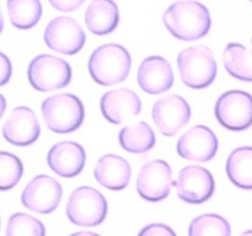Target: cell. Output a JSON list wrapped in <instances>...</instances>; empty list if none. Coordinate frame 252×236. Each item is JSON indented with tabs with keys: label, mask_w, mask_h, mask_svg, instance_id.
<instances>
[{
	"label": "cell",
	"mask_w": 252,
	"mask_h": 236,
	"mask_svg": "<svg viewBox=\"0 0 252 236\" xmlns=\"http://www.w3.org/2000/svg\"><path fill=\"white\" fill-rule=\"evenodd\" d=\"M224 68L242 82H252V54L242 43H228L223 50Z\"/></svg>",
	"instance_id": "7402d4cb"
},
{
	"label": "cell",
	"mask_w": 252,
	"mask_h": 236,
	"mask_svg": "<svg viewBox=\"0 0 252 236\" xmlns=\"http://www.w3.org/2000/svg\"><path fill=\"white\" fill-rule=\"evenodd\" d=\"M176 148L177 153L185 160L209 161L216 156L218 139L209 127L197 125L179 138Z\"/></svg>",
	"instance_id": "4fadbf2b"
},
{
	"label": "cell",
	"mask_w": 252,
	"mask_h": 236,
	"mask_svg": "<svg viewBox=\"0 0 252 236\" xmlns=\"http://www.w3.org/2000/svg\"><path fill=\"white\" fill-rule=\"evenodd\" d=\"M188 236H231V227L223 216L204 214L190 222Z\"/></svg>",
	"instance_id": "cb8c5ba5"
},
{
	"label": "cell",
	"mask_w": 252,
	"mask_h": 236,
	"mask_svg": "<svg viewBox=\"0 0 252 236\" xmlns=\"http://www.w3.org/2000/svg\"><path fill=\"white\" fill-rule=\"evenodd\" d=\"M70 236H100L97 234H94V232H87V231H83V232H76V234H72Z\"/></svg>",
	"instance_id": "f546056e"
},
{
	"label": "cell",
	"mask_w": 252,
	"mask_h": 236,
	"mask_svg": "<svg viewBox=\"0 0 252 236\" xmlns=\"http://www.w3.org/2000/svg\"><path fill=\"white\" fill-rule=\"evenodd\" d=\"M43 39L51 50L74 55L84 46L86 33L76 20L71 17H55L45 29Z\"/></svg>",
	"instance_id": "ba28073f"
},
{
	"label": "cell",
	"mask_w": 252,
	"mask_h": 236,
	"mask_svg": "<svg viewBox=\"0 0 252 236\" xmlns=\"http://www.w3.org/2000/svg\"><path fill=\"white\" fill-rule=\"evenodd\" d=\"M137 79L138 84L146 93H164L173 84L172 67L163 57L153 55L142 60Z\"/></svg>",
	"instance_id": "2e32d148"
},
{
	"label": "cell",
	"mask_w": 252,
	"mask_h": 236,
	"mask_svg": "<svg viewBox=\"0 0 252 236\" xmlns=\"http://www.w3.org/2000/svg\"><path fill=\"white\" fill-rule=\"evenodd\" d=\"M1 57V86H4L5 83L8 82V79L11 78L12 75V67H11V63H9V59L8 57L4 53L0 54Z\"/></svg>",
	"instance_id": "f1b7e54d"
},
{
	"label": "cell",
	"mask_w": 252,
	"mask_h": 236,
	"mask_svg": "<svg viewBox=\"0 0 252 236\" xmlns=\"http://www.w3.org/2000/svg\"><path fill=\"white\" fill-rule=\"evenodd\" d=\"M228 178L238 188L252 189V147H238L232 151L226 161Z\"/></svg>",
	"instance_id": "ffe728a7"
},
{
	"label": "cell",
	"mask_w": 252,
	"mask_h": 236,
	"mask_svg": "<svg viewBox=\"0 0 252 236\" xmlns=\"http://www.w3.org/2000/svg\"><path fill=\"white\" fill-rule=\"evenodd\" d=\"M214 114L226 129L234 131L248 129L252 126V96L244 90H227L217 100Z\"/></svg>",
	"instance_id": "52a82bcc"
},
{
	"label": "cell",
	"mask_w": 252,
	"mask_h": 236,
	"mask_svg": "<svg viewBox=\"0 0 252 236\" xmlns=\"http://www.w3.org/2000/svg\"><path fill=\"white\" fill-rule=\"evenodd\" d=\"M131 70V57L118 43H106L97 47L88 60L91 78L100 86H113L124 82Z\"/></svg>",
	"instance_id": "7a4b0ae2"
},
{
	"label": "cell",
	"mask_w": 252,
	"mask_h": 236,
	"mask_svg": "<svg viewBox=\"0 0 252 236\" xmlns=\"http://www.w3.org/2000/svg\"><path fill=\"white\" fill-rule=\"evenodd\" d=\"M8 16L13 27L31 29L42 16V4L38 0H8Z\"/></svg>",
	"instance_id": "603a6c76"
},
{
	"label": "cell",
	"mask_w": 252,
	"mask_h": 236,
	"mask_svg": "<svg viewBox=\"0 0 252 236\" xmlns=\"http://www.w3.org/2000/svg\"><path fill=\"white\" fill-rule=\"evenodd\" d=\"M45 226L25 212H16L9 218L5 236H45Z\"/></svg>",
	"instance_id": "d4e9b609"
},
{
	"label": "cell",
	"mask_w": 252,
	"mask_h": 236,
	"mask_svg": "<svg viewBox=\"0 0 252 236\" xmlns=\"http://www.w3.org/2000/svg\"><path fill=\"white\" fill-rule=\"evenodd\" d=\"M62 193V186L55 178L47 175H38L25 186L21 193V202L32 211L50 214L58 207Z\"/></svg>",
	"instance_id": "30bf717a"
},
{
	"label": "cell",
	"mask_w": 252,
	"mask_h": 236,
	"mask_svg": "<svg viewBox=\"0 0 252 236\" xmlns=\"http://www.w3.org/2000/svg\"><path fill=\"white\" fill-rule=\"evenodd\" d=\"M24 167L19 157L11 152L0 153V188L1 190L13 189L23 176Z\"/></svg>",
	"instance_id": "484cf974"
},
{
	"label": "cell",
	"mask_w": 252,
	"mask_h": 236,
	"mask_svg": "<svg viewBox=\"0 0 252 236\" xmlns=\"http://www.w3.org/2000/svg\"><path fill=\"white\" fill-rule=\"evenodd\" d=\"M177 68L187 87L201 89L214 82L217 62L213 51L206 46L187 47L177 57Z\"/></svg>",
	"instance_id": "277c9868"
},
{
	"label": "cell",
	"mask_w": 252,
	"mask_h": 236,
	"mask_svg": "<svg viewBox=\"0 0 252 236\" xmlns=\"http://www.w3.org/2000/svg\"><path fill=\"white\" fill-rule=\"evenodd\" d=\"M163 23L169 33L181 41L202 38L212 27L208 8L198 1L173 3L165 9Z\"/></svg>",
	"instance_id": "6da1fadb"
},
{
	"label": "cell",
	"mask_w": 252,
	"mask_h": 236,
	"mask_svg": "<svg viewBox=\"0 0 252 236\" xmlns=\"http://www.w3.org/2000/svg\"><path fill=\"white\" fill-rule=\"evenodd\" d=\"M138 236H176V234L167 224L153 223L142 228Z\"/></svg>",
	"instance_id": "4316f807"
},
{
	"label": "cell",
	"mask_w": 252,
	"mask_h": 236,
	"mask_svg": "<svg viewBox=\"0 0 252 236\" xmlns=\"http://www.w3.org/2000/svg\"><path fill=\"white\" fill-rule=\"evenodd\" d=\"M177 197L188 204H202L214 193V178L206 168L188 165L181 169L177 177Z\"/></svg>",
	"instance_id": "7c38bea8"
},
{
	"label": "cell",
	"mask_w": 252,
	"mask_h": 236,
	"mask_svg": "<svg viewBox=\"0 0 252 236\" xmlns=\"http://www.w3.org/2000/svg\"><path fill=\"white\" fill-rule=\"evenodd\" d=\"M240 236H252V230H247V231H244Z\"/></svg>",
	"instance_id": "4dcf8cb0"
},
{
	"label": "cell",
	"mask_w": 252,
	"mask_h": 236,
	"mask_svg": "<svg viewBox=\"0 0 252 236\" xmlns=\"http://www.w3.org/2000/svg\"><path fill=\"white\" fill-rule=\"evenodd\" d=\"M94 178L98 184L110 190L125 189L131 178V167L117 155H104L97 160L94 169Z\"/></svg>",
	"instance_id": "ac0fdd59"
},
{
	"label": "cell",
	"mask_w": 252,
	"mask_h": 236,
	"mask_svg": "<svg viewBox=\"0 0 252 236\" xmlns=\"http://www.w3.org/2000/svg\"><path fill=\"white\" fill-rule=\"evenodd\" d=\"M153 119L164 137H173L190 119V108L185 98L169 94L154 104Z\"/></svg>",
	"instance_id": "8fae6325"
},
{
	"label": "cell",
	"mask_w": 252,
	"mask_h": 236,
	"mask_svg": "<svg viewBox=\"0 0 252 236\" xmlns=\"http://www.w3.org/2000/svg\"><path fill=\"white\" fill-rule=\"evenodd\" d=\"M66 212L74 224L83 227H94L105 220L108 204L105 197L97 189L80 186L71 193Z\"/></svg>",
	"instance_id": "5b68a950"
},
{
	"label": "cell",
	"mask_w": 252,
	"mask_h": 236,
	"mask_svg": "<svg viewBox=\"0 0 252 236\" xmlns=\"http://www.w3.org/2000/svg\"><path fill=\"white\" fill-rule=\"evenodd\" d=\"M118 20V8L110 0H94L86 11V25L94 34H109L117 28Z\"/></svg>",
	"instance_id": "d6986e66"
},
{
	"label": "cell",
	"mask_w": 252,
	"mask_h": 236,
	"mask_svg": "<svg viewBox=\"0 0 252 236\" xmlns=\"http://www.w3.org/2000/svg\"><path fill=\"white\" fill-rule=\"evenodd\" d=\"M120 145L131 153H146L155 146V134L147 122H137L126 126L118 134Z\"/></svg>",
	"instance_id": "44dd1931"
},
{
	"label": "cell",
	"mask_w": 252,
	"mask_h": 236,
	"mask_svg": "<svg viewBox=\"0 0 252 236\" xmlns=\"http://www.w3.org/2000/svg\"><path fill=\"white\" fill-rule=\"evenodd\" d=\"M172 169L164 160L143 164L137 178V192L143 200L158 202L168 197L172 188Z\"/></svg>",
	"instance_id": "9c48e42d"
},
{
	"label": "cell",
	"mask_w": 252,
	"mask_h": 236,
	"mask_svg": "<svg viewBox=\"0 0 252 236\" xmlns=\"http://www.w3.org/2000/svg\"><path fill=\"white\" fill-rule=\"evenodd\" d=\"M41 127L37 116L27 106H17L12 110L3 125V135L5 141L15 146H29L39 137Z\"/></svg>",
	"instance_id": "5bb4252c"
},
{
	"label": "cell",
	"mask_w": 252,
	"mask_h": 236,
	"mask_svg": "<svg viewBox=\"0 0 252 236\" xmlns=\"http://www.w3.org/2000/svg\"><path fill=\"white\" fill-rule=\"evenodd\" d=\"M47 127L58 134H68L82 126L84 121V105L79 97L71 93L54 94L41 105Z\"/></svg>",
	"instance_id": "3957f363"
},
{
	"label": "cell",
	"mask_w": 252,
	"mask_h": 236,
	"mask_svg": "<svg viewBox=\"0 0 252 236\" xmlns=\"http://www.w3.org/2000/svg\"><path fill=\"white\" fill-rule=\"evenodd\" d=\"M47 164L59 176L75 177L84 168L86 152L79 143L59 142L49 149Z\"/></svg>",
	"instance_id": "e0dca14e"
},
{
	"label": "cell",
	"mask_w": 252,
	"mask_h": 236,
	"mask_svg": "<svg viewBox=\"0 0 252 236\" xmlns=\"http://www.w3.org/2000/svg\"><path fill=\"white\" fill-rule=\"evenodd\" d=\"M28 79L34 89L50 92L63 88L70 83L71 67L64 59L54 55H37L29 63Z\"/></svg>",
	"instance_id": "8992f818"
},
{
	"label": "cell",
	"mask_w": 252,
	"mask_h": 236,
	"mask_svg": "<svg viewBox=\"0 0 252 236\" xmlns=\"http://www.w3.org/2000/svg\"><path fill=\"white\" fill-rule=\"evenodd\" d=\"M50 4L58 11L72 12L83 4L82 0H50Z\"/></svg>",
	"instance_id": "83f0119b"
},
{
	"label": "cell",
	"mask_w": 252,
	"mask_h": 236,
	"mask_svg": "<svg viewBox=\"0 0 252 236\" xmlns=\"http://www.w3.org/2000/svg\"><path fill=\"white\" fill-rule=\"evenodd\" d=\"M251 54H252V38H251Z\"/></svg>",
	"instance_id": "1f68e13d"
},
{
	"label": "cell",
	"mask_w": 252,
	"mask_h": 236,
	"mask_svg": "<svg viewBox=\"0 0 252 236\" xmlns=\"http://www.w3.org/2000/svg\"><path fill=\"white\" fill-rule=\"evenodd\" d=\"M100 109L106 121L120 125L141 113L142 102L135 92L127 88H118L109 90L102 96Z\"/></svg>",
	"instance_id": "9a60e30c"
}]
</instances>
